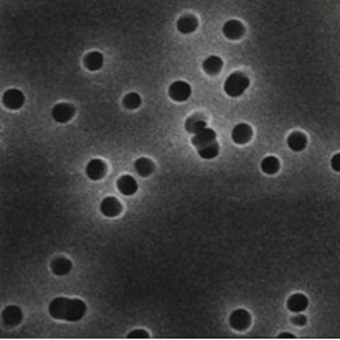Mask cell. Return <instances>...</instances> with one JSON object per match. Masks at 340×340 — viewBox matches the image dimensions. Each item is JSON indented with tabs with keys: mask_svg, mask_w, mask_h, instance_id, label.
I'll use <instances>...</instances> for the list:
<instances>
[{
	"mask_svg": "<svg viewBox=\"0 0 340 340\" xmlns=\"http://www.w3.org/2000/svg\"><path fill=\"white\" fill-rule=\"evenodd\" d=\"M49 314L56 320L79 321L86 314V303L82 300L73 298H55L49 303Z\"/></svg>",
	"mask_w": 340,
	"mask_h": 340,
	"instance_id": "6da1fadb",
	"label": "cell"
},
{
	"mask_svg": "<svg viewBox=\"0 0 340 340\" xmlns=\"http://www.w3.org/2000/svg\"><path fill=\"white\" fill-rule=\"evenodd\" d=\"M248 87H249V79L242 73L230 74L225 82V86H223L225 93L233 98L244 94Z\"/></svg>",
	"mask_w": 340,
	"mask_h": 340,
	"instance_id": "7a4b0ae2",
	"label": "cell"
},
{
	"mask_svg": "<svg viewBox=\"0 0 340 340\" xmlns=\"http://www.w3.org/2000/svg\"><path fill=\"white\" fill-rule=\"evenodd\" d=\"M190 94H192V89L184 80H177L169 87V97L177 102H184L189 98Z\"/></svg>",
	"mask_w": 340,
	"mask_h": 340,
	"instance_id": "3957f363",
	"label": "cell"
},
{
	"mask_svg": "<svg viewBox=\"0 0 340 340\" xmlns=\"http://www.w3.org/2000/svg\"><path fill=\"white\" fill-rule=\"evenodd\" d=\"M74 114H75V108L71 104H67V102L57 104L52 109V117L57 123H68L74 117Z\"/></svg>",
	"mask_w": 340,
	"mask_h": 340,
	"instance_id": "277c9868",
	"label": "cell"
},
{
	"mask_svg": "<svg viewBox=\"0 0 340 340\" xmlns=\"http://www.w3.org/2000/svg\"><path fill=\"white\" fill-rule=\"evenodd\" d=\"M3 104L6 108L11 109V111H17L21 109L25 104V95L22 91H19L17 89H10L7 90L6 93L3 94Z\"/></svg>",
	"mask_w": 340,
	"mask_h": 340,
	"instance_id": "5b68a950",
	"label": "cell"
},
{
	"mask_svg": "<svg viewBox=\"0 0 340 340\" xmlns=\"http://www.w3.org/2000/svg\"><path fill=\"white\" fill-rule=\"evenodd\" d=\"M251 325V314L245 309H237L230 316V327L235 331H245Z\"/></svg>",
	"mask_w": 340,
	"mask_h": 340,
	"instance_id": "8992f818",
	"label": "cell"
},
{
	"mask_svg": "<svg viewBox=\"0 0 340 340\" xmlns=\"http://www.w3.org/2000/svg\"><path fill=\"white\" fill-rule=\"evenodd\" d=\"M222 32L225 34V37L229 39H240L244 33H245V28L240 21L237 19H231L223 25Z\"/></svg>",
	"mask_w": 340,
	"mask_h": 340,
	"instance_id": "52a82bcc",
	"label": "cell"
},
{
	"mask_svg": "<svg viewBox=\"0 0 340 340\" xmlns=\"http://www.w3.org/2000/svg\"><path fill=\"white\" fill-rule=\"evenodd\" d=\"M252 135H253V131H252L251 125L249 124H237L233 131H231V138H233V142L237 143V145H245L249 140L252 139Z\"/></svg>",
	"mask_w": 340,
	"mask_h": 340,
	"instance_id": "ba28073f",
	"label": "cell"
},
{
	"mask_svg": "<svg viewBox=\"0 0 340 340\" xmlns=\"http://www.w3.org/2000/svg\"><path fill=\"white\" fill-rule=\"evenodd\" d=\"M106 174V165L105 162L101 159H91L86 166V176L93 181L104 179Z\"/></svg>",
	"mask_w": 340,
	"mask_h": 340,
	"instance_id": "9c48e42d",
	"label": "cell"
},
{
	"mask_svg": "<svg viewBox=\"0 0 340 340\" xmlns=\"http://www.w3.org/2000/svg\"><path fill=\"white\" fill-rule=\"evenodd\" d=\"M217 142V134L215 131L211 128H204L199 131L197 134H195V136L192 138V145L195 146L196 149H201L204 146H208Z\"/></svg>",
	"mask_w": 340,
	"mask_h": 340,
	"instance_id": "30bf717a",
	"label": "cell"
},
{
	"mask_svg": "<svg viewBox=\"0 0 340 340\" xmlns=\"http://www.w3.org/2000/svg\"><path fill=\"white\" fill-rule=\"evenodd\" d=\"M100 210H101V212L105 215V217L113 218V217H117L118 214L121 212V210H123V207H121L120 201H118L116 197H113V196H108V197H105L104 200L101 201Z\"/></svg>",
	"mask_w": 340,
	"mask_h": 340,
	"instance_id": "8fae6325",
	"label": "cell"
},
{
	"mask_svg": "<svg viewBox=\"0 0 340 340\" xmlns=\"http://www.w3.org/2000/svg\"><path fill=\"white\" fill-rule=\"evenodd\" d=\"M1 316H3V321H4V324L10 325V327L18 325V324L22 321L23 317L22 310L18 306H15V305L7 306L6 309L3 310V313H1Z\"/></svg>",
	"mask_w": 340,
	"mask_h": 340,
	"instance_id": "7c38bea8",
	"label": "cell"
},
{
	"mask_svg": "<svg viewBox=\"0 0 340 340\" xmlns=\"http://www.w3.org/2000/svg\"><path fill=\"white\" fill-rule=\"evenodd\" d=\"M117 188L120 190V193H123L125 196H131L138 190V183H136V180L132 176L125 174V176H121L117 180Z\"/></svg>",
	"mask_w": 340,
	"mask_h": 340,
	"instance_id": "4fadbf2b",
	"label": "cell"
},
{
	"mask_svg": "<svg viewBox=\"0 0 340 340\" xmlns=\"http://www.w3.org/2000/svg\"><path fill=\"white\" fill-rule=\"evenodd\" d=\"M307 305H309L307 297L303 296V294H293V296L287 300V309H289L290 312H303L307 307Z\"/></svg>",
	"mask_w": 340,
	"mask_h": 340,
	"instance_id": "5bb4252c",
	"label": "cell"
},
{
	"mask_svg": "<svg viewBox=\"0 0 340 340\" xmlns=\"http://www.w3.org/2000/svg\"><path fill=\"white\" fill-rule=\"evenodd\" d=\"M307 145V138L302 132H291L287 138V146L290 147L293 151H302Z\"/></svg>",
	"mask_w": 340,
	"mask_h": 340,
	"instance_id": "9a60e30c",
	"label": "cell"
},
{
	"mask_svg": "<svg viewBox=\"0 0 340 340\" xmlns=\"http://www.w3.org/2000/svg\"><path fill=\"white\" fill-rule=\"evenodd\" d=\"M50 268H52V271H53L55 275L63 276V275H67L73 269V262L66 259V257H57L52 262Z\"/></svg>",
	"mask_w": 340,
	"mask_h": 340,
	"instance_id": "2e32d148",
	"label": "cell"
},
{
	"mask_svg": "<svg viewBox=\"0 0 340 340\" xmlns=\"http://www.w3.org/2000/svg\"><path fill=\"white\" fill-rule=\"evenodd\" d=\"M206 127V118L203 117L201 114H193V116H190V117L185 121V129H187L189 134H197L199 131L204 129Z\"/></svg>",
	"mask_w": 340,
	"mask_h": 340,
	"instance_id": "e0dca14e",
	"label": "cell"
},
{
	"mask_svg": "<svg viewBox=\"0 0 340 340\" xmlns=\"http://www.w3.org/2000/svg\"><path fill=\"white\" fill-rule=\"evenodd\" d=\"M84 66L89 71H98L104 66V55L100 52H90L84 56Z\"/></svg>",
	"mask_w": 340,
	"mask_h": 340,
	"instance_id": "ac0fdd59",
	"label": "cell"
},
{
	"mask_svg": "<svg viewBox=\"0 0 340 340\" xmlns=\"http://www.w3.org/2000/svg\"><path fill=\"white\" fill-rule=\"evenodd\" d=\"M197 28V19L193 15H184L177 21V29L180 33L189 34L193 33Z\"/></svg>",
	"mask_w": 340,
	"mask_h": 340,
	"instance_id": "d6986e66",
	"label": "cell"
},
{
	"mask_svg": "<svg viewBox=\"0 0 340 340\" xmlns=\"http://www.w3.org/2000/svg\"><path fill=\"white\" fill-rule=\"evenodd\" d=\"M222 59L218 57V56H210V57H207L206 60L203 62V70L208 75H215V74H218L222 70Z\"/></svg>",
	"mask_w": 340,
	"mask_h": 340,
	"instance_id": "ffe728a7",
	"label": "cell"
},
{
	"mask_svg": "<svg viewBox=\"0 0 340 340\" xmlns=\"http://www.w3.org/2000/svg\"><path fill=\"white\" fill-rule=\"evenodd\" d=\"M154 169H155V166L149 158H139L135 162V170L142 177H149L150 174H152Z\"/></svg>",
	"mask_w": 340,
	"mask_h": 340,
	"instance_id": "44dd1931",
	"label": "cell"
},
{
	"mask_svg": "<svg viewBox=\"0 0 340 340\" xmlns=\"http://www.w3.org/2000/svg\"><path fill=\"white\" fill-rule=\"evenodd\" d=\"M280 163L276 156H267L262 161V170L265 174H275L278 173Z\"/></svg>",
	"mask_w": 340,
	"mask_h": 340,
	"instance_id": "7402d4cb",
	"label": "cell"
},
{
	"mask_svg": "<svg viewBox=\"0 0 340 340\" xmlns=\"http://www.w3.org/2000/svg\"><path fill=\"white\" fill-rule=\"evenodd\" d=\"M197 152H199V155L203 159H212V158H215L219 154V145H218L217 142H214L211 145L204 146L201 149H197Z\"/></svg>",
	"mask_w": 340,
	"mask_h": 340,
	"instance_id": "603a6c76",
	"label": "cell"
},
{
	"mask_svg": "<svg viewBox=\"0 0 340 340\" xmlns=\"http://www.w3.org/2000/svg\"><path fill=\"white\" fill-rule=\"evenodd\" d=\"M140 104H142V98H140V95L136 94V93H129V94H127L124 97L123 100V105L125 106L127 109H131V111L138 109L140 106Z\"/></svg>",
	"mask_w": 340,
	"mask_h": 340,
	"instance_id": "cb8c5ba5",
	"label": "cell"
},
{
	"mask_svg": "<svg viewBox=\"0 0 340 340\" xmlns=\"http://www.w3.org/2000/svg\"><path fill=\"white\" fill-rule=\"evenodd\" d=\"M128 338L129 339H147L149 334L146 332L145 329H135L132 332H129Z\"/></svg>",
	"mask_w": 340,
	"mask_h": 340,
	"instance_id": "d4e9b609",
	"label": "cell"
},
{
	"mask_svg": "<svg viewBox=\"0 0 340 340\" xmlns=\"http://www.w3.org/2000/svg\"><path fill=\"white\" fill-rule=\"evenodd\" d=\"M331 167L334 169L335 172L340 173V152H338V154H335V155L332 156V159H331Z\"/></svg>",
	"mask_w": 340,
	"mask_h": 340,
	"instance_id": "484cf974",
	"label": "cell"
},
{
	"mask_svg": "<svg viewBox=\"0 0 340 340\" xmlns=\"http://www.w3.org/2000/svg\"><path fill=\"white\" fill-rule=\"evenodd\" d=\"M291 321H293V324H296V325L303 327L306 324V317L303 314H298V316H294V317L291 318Z\"/></svg>",
	"mask_w": 340,
	"mask_h": 340,
	"instance_id": "4316f807",
	"label": "cell"
},
{
	"mask_svg": "<svg viewBox=\"0 0 340 340\" xmlns=\"http://www.w3.org/2000/svg\"><path fill=\"white\" fill-rule=\"evenodd\" d=\"M279 338H280V339H286V338H287V339H293V338H294V335H293V334H286V332H285V334L279 335Z\"/></svg>",
	"mask_w": 340,
	"mask_h": 340,
	"instance_id": "83f0119b",
	"label": "cell"
}]
</instances>
